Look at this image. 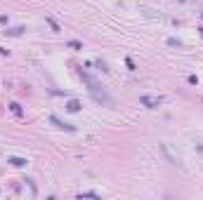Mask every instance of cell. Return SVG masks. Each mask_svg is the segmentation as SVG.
<instances>
[{
  "mask_svg": "<svg viewBox=\"0 0 203 200\" xmlns=\"http://www.w3.org/2000/svg\"><path fill=\"white\" fill-rule=\"evenodd\" d=\"M139 101H142L144 106H149V108H156L163 99H161V97H158V99H156V97H146V94H144V97H139Z\"/></svg>",
  "mask_w": 203,
  "mask_h": 200,
  "instance_id": "obj_1",
  "label": "cell"
},
{
  "mask_svg": "<svg viewBox=\"0 0 203 200\" xmlns=\"http://www.w3.org/2000/svg\"><path fill=\"white\" fill-rule=\"evenodd\" d=\"M50 120H52V123H54V125H57V127H66L68 132H73V127H71V125H66V123H62V120H59V118H54V115H52V118H50Z\"/></svg>",
  "mask_w": 203,
  "mask_h": 200,
  "instance_id": "obj_2",
  "label": "cell"
},
{
  "mask_svg": "<svg viewBox=\"0 0 203 200\" xmlns=\"http://www.w3.org/2000/svg\"><path fill=\"white\" fill-rule=\"evenodd\" d=\"M10 163H12V165H17V167L26 165V160H21V158H10Z\"/></svg>",
  "mask_w": 203,
  "mask_h": 200,
  "instance_id": "obj_3",
  "label": "cell"
},
{
  "mask_svg": "<svg viewBox=\"0 0 203 200\" xmlns=\"http://www.w3.org/2000/svg\"><path fill=\"white\" fill-rule=\"evenodd\" d=\"M68 47H73V50H80V47H83V45H80V42H78V40H68Z\"/></svg>",
  "mask_w": 203,
  "mask_h": 200,
  "instance_id": "obj_4",
  "label": "cell"
},
{
  "mask_svg": "<svg viewBox=\"0 0 203 200\" xmlns=\"http://www.w3.org/2000/svg\"><path fill=\"white\" fill-rule=\"evenodd\" d=\"M78 108H80L78 101H68V111H78Z\"/></svg>",
  "mask_w": 203,
  "mask_h": 200,
  "instance_id": "obj_5",
  "label": "cell"
}]
</instances>
